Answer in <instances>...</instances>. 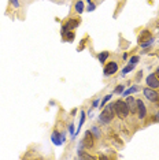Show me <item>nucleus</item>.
<instances>
[{"instance_id": "obj_1", "label": "nucleus", "mask_w": 159, "mask_h": 160, "mask_svg": "<svg viewBox=\"0 0 159 160\" xmlns=\"http://www.w3.org/2000/svg\"><path fill=\"white\" fill-rule=\"evenodd\" d=\"M115 118V110H114V103L106 104L103 107L102 112L99 115V123L100 125H110Z\"/></svg>"}, {"instance_id": "obj_2", "label": "nucleus", "mask_w": 159, "mask_h": 160, "mask_svg": "<svg viewBox=\"0 0 159 160\" xmlns=\"http://www.w3.org/2000/svg\"><path fill=\"white\" fill-rule=\"evenodd\" d=\"M114 110H115V115H117L121 121L126 119V118H128V115L131 114V112H129V108H128L126 101H124L122 99H118V100L114 101Z\"/></svg>"}, {"instance_id": "obj_3", "label": "nucleus", "mask_w": 159, "mask_h": 160, "mask_svg": "<svg viewBox=\"0 0 159 160\" xmlns=\"http://www.w3.org/2000/svg\"><path fill=\"white\" fill-rule=\"evenodd\" d=\"M81 144L84 145V148H85V149H88V151H91V149L95 148V145H96V137L93 136V133L91 132V130L85 132L84 138H82Z\"/></svg>"}, {"instance_id": "obj_4", "label": "nucleus", "mask_w": 159, "mask_h": 160, "mask_svg": "<svg viewBox=\"0 0 159 160\" xmlns=\"http://www.w3.org/2000/svg\"><path fill=\"white\" fill-rule=\"evenodd\" d=\"M118 71V62L111 60V62H106L104 63V68H103V75L104 77H111L115 72Z\"/></svg>"}, {"instance_id": "obj_5", "label": "nucleus", "mask_w": 159, "mask_h": 160, "mask_svg": "<svg viewBox=\"0 0 159 160\" xmlns=\"http://www.w3.org/2000/svg\"><path fill=\"white\" fill-rule=\"evenodd\" d=\"M143 93L146 96V99L150 100L151 103H159V93L155 89H151L147 86V88L143 89Z\"/></svg>"}, {"instance_id": "obj_6", "label": "nucleus", "mask_w": 159, "mask_h": 160, "mask_svg": "<svg viewBox=\"0 0 159 160\" xmlns=\"http://www.w3.org/2000/svg\"><path fill=\"white\" fill-rule=\"evenodd\" d=\"M146 85L148 86V88L155 89V90L159 89V78L156 77L155 72H151V74H148L146 77Z\"/></svg>"}, {"instance_id": "obj_7", "label": "nucleus", "mask_w": 159, "mask_h": 160, "mask_svg": "<svg viewBox=\"0 0 159 160\" xmlns=\"http://www.w3.org/2000/svg\"><path fill=\"white\" fill-rule=\"evenodd\" d=\"M137 115H139L140 121L146 119V116H147V107H146V104H144V101L140 99L137 100Z\"/></svg>"}, {"instance_id": "obj_8", "label": "nucleus", "mask_w": 159, "mask_h": 160, "mask_svg": "<svg viewBox=\"0 0 159 160\" xmlns=\"http://www.w3.org/2000/svg\"><path fill=\"white\" fill-rule=\"evenodd\" d=\"M80 23H81V18H78V17H71L64 22V25L67 26L69 30H74V29H77L80 26Z\"/></svg>"}, {"instance_id": "obj_9", "label": "nucleus", "mask_w": 159, "mask_h": 160, "mask_svg": "<svg viewBox=\"0 0 159 160\" xmlns=\"http://www.w3.org/2000/svg\"><path fill=\"white\" fill-rule=\"evenodd\" d=\"M126 101V104H128V108H129V112L131 114H137V100L135 99V97H131V96H128V99L125 100Z\"/></svg>"}, {"instance_id": "obj_10", "label": "nucleus", "mask_w": 159, "mask_h": 160, "mask_svg": "<svg viewBox=\"0 0 159 160\" xmlns=\"http://www.w3.org/2000/svg\"><path fill=\"white\" fill-rule=\"evenodd\" d=\"M151 37H152L151 32L147 30V29H144V30H141V33L139 34V37H137V41H139V44H141V42L147 41V40H150Z\"/></svg>"}, {"instance_id": "obj_11", "label": "nucleus", "mask_w": 159, "mask_h": 160, "mask_svg": "<svg viewBox=\"0 0 159 160\" xmlns=\"http://www.w3.org/2000/svg\"><path fill=\"white\" fill-rule=\"evenodd\" d=\"M63 140H64V134H59L58 130H55V132L52 133V142L55 145H62Z\"/></svg>"}, {"instance_id": "obj_12", "label": "nucleus", "mask_w": 159, "mask_h": 160, "mask_svg": "<svg viewBox=\"0 0 159 160\" xmlns=\"http://www.w3.org/2000/svg\"><path fill=\"white\" fill-rule=\"evenodd\" d=\"M85 11V6L82 0H75L74 2V12L75 14H81Z\"/></svg>"}, {"instance_id": "obj_13", "label": "nucleus", "mask_w": 159, "mask_h": 160, "mask_svg": "<svg viewBox=\"0 0 159 160\" xmlns=\"http://www.w3.org/2000/svg\"><path fill=\"white\" fill-rule=\"evenodd\" d=\"M108 56H110V52H108V51H103V52H99V53H97V55H96L97 60H99L102 64L106 63L107 59H108Z\"/></svg>"}, {"instance_id": "obj_14", "label": "nucleus", "mask_w": 159, "mask_h": 160, "mask_svg": "<svg viewBox=\"0 0 159 160\" xmlns=\"http://www.w3.org/2000/svg\"><path fill=\"white\" fill-rule=\"evenodd\" d=\"M62 38H63V41L73 42V41H74V38H75V33H74V30H67V32H66V34H64Z\"/></svg>"}, {"instance_id": "obj_15", "label": "nucleus", "mask_w": 159, "mask_h": 160, "mask_svg": "<svg viewBox=\"0 0 159 160\" xmlns=\"http://www.w3.org/2000/svg\"><path fill=\"white\" fill-rule=\"evenodd\" d=\"M137 66V64H135V63H132V62H128V66H126L125 68H122V75H126L128 72H131L133 68H135Z\"/></svg>"}, {"instance_id": "obj_16", "label": "nucleus", "mask_w": 159, "mask_h": 160, "mask_svg": "<svg viewBox=\"0 0 159 160\" xmlns=\"http://www.w3.org/2000/svg\"><path fill=\"white\" fill-rule=\"evenodd\" d=\"M91 132L93 133V136L96 137V140H99V138L102 137V132H100V129L97 126H92L91 127Z\"/></svg>"}, {"instance_id": "obj_17", "label": "nucleus", "mask_w": 159, "mask_h": 160, "mask_svg": "<svg viewBox=\"0 0 159 160\" xmlns=\"http://www.w3.org/2000/svg\"><path fill=\"white\" fill-rule=\"evenodd\" d=\"M140 90V88L139 86H132V88H129L126 92H122V96H129V94H132V93H135V92H139Z\"/></svg>"}, {"instance_id": "obj_18", "label": "nucleus", "mask_w": 159, "mask_h": 160, "mask_svg": "<svg viewBox=\"0 0 159 160\" xmlns=\"http://www.w3.org/2000/svg\"><path fill=\"white\" fill-rule=\"evenodd\" d=\"M95 10H96V3L93 2V0H89V2H88V7H85V11L92 12V11H95Z\"/></svg>"}, {"instance_id": "obj_19", "label": "nucleus", "mask_w": 159, "mask_h": 160, "mask_svg": "<svg viewBox=\"0 0 159 160\" xmlns=\"http://www.w3.org/2000/svg\"><path fill=\"white\" fill-rule=\"evenodd\" d=\"M154 44V37H151L150 40H147V41H144V42H141V48H148V47H151Z\"/></svg>"}, {"instance_id": "obj_20", "label": "nucleus", "mask_w": 159, "mask_h": 160, "mask_svg": "<svg viewBox=\"0 0 159 160\" xmlns=\"http://www.w3.org/2000/svg\"><path fill=\"white\" fill-rule=\"evenodd\" d=\"M110 99H111V94H106V96H104V99L102 100V103H100L99 107H100V108H103L104 105H106V104L108 103V100H110Z\"/></svg>"}, {"instance_id": "obj_21", "label": "nucleus", "mask_w": 159, "mask_h": 160, "mask_svg": "<svg viewBox=\"0 0 159 160\" xmlns=\"http://www.w3.org/2000/svg\"><path fill=\"white\" fill-rule=\"evenodd\" d=\"M84 122H85V112L81 111V119H80V123H78V132H80V129H81V126L84 125Z\"/></svg>"}, {"instance_id": "obj_22", "label": "nucleus", "mask_w": 159, "mask_h": 160, "mask_svg": "<svg viewBox=\"0 0 159 160\" xmlns=\"http://www.w3.org/2000/svg\"><path fill=\"white\" fill-rule=\"evenodd\" d=\"M125 90V85H118L117 88L114 89V93H118V94H121L122 92Z\"/></svg>"}, {"instance_id": "obj_23", "label": "nucleus", "mask_w": 159, "mask_h": 160, "mask_svg": "<svg viewBox=\"0 0 159 160\" xmlns=\"http://www.w3.org/2000/svg\"><path fill=\"white\" fill-rule=\"evenodd\" d=\"M86 40H88V37H85V38L81 41V45H78V47H77V51H78V52L85 48V42H86Z\"/></svg>"}, {"instance_id": "obj_24", "label": "nucleus", "mask_w": 159, "mask_h": 160, "mask_svg": "<svg viewBox=\"0 0 159 160\" xmlns=\"http://www.w3.org/2000/svg\"><path fill=\"white\" fill-rule=\"evenodd\" d=\"M10 4H11L14 8H19V2H18V0H10Z\"/></svg>"}, {"instance_id": "obj_25", "label": "nucleus", "mask_w": 159, "mask_h": 160, "mask_svg": "<svg viewBox=\"0 0 159 160\" xmlns=\"http://www.w3.org/2000/svg\"><path fill=\"white\" fill-rule=\"evenodd\" d=\"M99 103H100V100H99V99H96L95 101H93V104H92V108H91V110H93V108H97V107H99Z\"/></svg>"}, {"instance_id": "obj_26", "label": "nucleus", "mask_w": 159, "mask_h": 160, "mask_svg": "<svg viewBox=\"0 0 159 160\" xmlns=\"http://www.w3.org/2000/svg\"><path fill=\"white\" fill-rule=\"evenodd\" d=\"M141 77H143V71H139V72H137V75H136V81H140Z\"/></svg>"}, {"instance_id": "obj_27", "label": "nucleus", "mask_w": 159, "mask_h": 160, "mask_svg": "<svg viewBox=\"0 0 159 160\" xmlns=\"http://www.w3.org/2000/svg\"><path fill=\"white\" fill-rule=\"evenodd\" d=\"M122 59H124V60L128 59V53H126V52H124V55H122Z\"/></svg>"}, {"instance_id": "obj_28", "label": "nucleus", "mask_w": 159, "mask_h": 160, "mask_svg": "<svg viewBox=\"0 0 159 160\" xmlns=\"http://www.w3.org/2000/svg\"><path fill=\"white\" fill-rule=\"evenodd\" d=\"M155 74H156V77L159 78V66L156 67V71H155Z\"/></svg>"}]
</instances>
